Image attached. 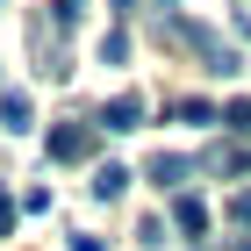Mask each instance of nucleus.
Listing matches in <instances>:
<instances>
[{
    "mask_svg": "<svg viewBox=\"0 0 251 251\" xmlns=\"http://www.w3.org/2000/svg\"><path fill=\"white\" fill-rule=\"evenodd\" d=\"M50 158H58V165L94 158V122H58V129H50Z\"/></svg>",
    "mask_w": 251,
    "mask_h": 251,
    "instance_id": "obj_1",
    "label": "nucleus"
},
{
    "mask_svg": "<svg viewBox=\"0 0 251 251\" xmlns=\"http://www.w3.org/2000/svg\"><path fill=\"white\" fill-rule=\"evenodd\" d=\"M201 173H215V179H237V173H251V136H230V144H215V151L201 158Z\"/></svg>",
    "mask_w": 251,
    "mask_h": 251,
    "instance_id": "obj_2",
    "label": "nucleus"
},
{
    "mask_svg": "<svg viewBox=\"0 0 251 251\" xmlns=\"http://www.w3.org/2000/svg\"><path fill=\"white\" fill-rule=\"evenodd\" d=\"M136 122H144V94H115L108 108H100V129H115V136H129Z\"/></svg>",
    "mask_w": 251,
    "mask_h": 251,
    "instance_id": "obj_3",
    "label": "nucleus"
},
{
    "mask_svg": "<svg viewBox=\"0 0 251 251\" xmlns=\"http://www.w3.org/2000/svg\"><path fill=\"white\" fill-rule=\"evenodd\" d=\"M194 179V158H179V151H158L151 158V187H165V194H179Z\"/></svg>",
    "mask_w": 251,
    "mask_h": 251,
    "instance_id": "obj_4",
    "label": "nucleus"
},
{
    "mask_svg": "<svg viewBox=\"0 0 251 251\" xmlns=\"http://www.w3.org/2000/svg\"><path fill=\"white\" fill-rule=\"evenodd\" d=\"M173 230H179V237H208V208H201L194 194H179V201H173Z\"/></svg>",
    "mask_w": 251,
    "mask_h": 251,
    "instance_id": "obj_5",
    "label": "nucleus"
},
{
    "mask_svg": "<svg viewBox=\"0 0 251 251\" xmlns=\"http://www.w3.org/2000/svg\"><path fill=\"white\" fill-rule=\"evenodd\" d=\"M0 122H7V129H29V122H36L29 94H15V86H7V94H0Z\"/></svg>",
    "mask_w": 251,
    "mask_h": 251,
    "instance_id": "obj_6",
    "label": "nucleus"
},
{
    "mask_svg": "<svg viewBox=\"0 0 251 251\" xmlns=\"http://www.w3.org/2000/svg\"><path fill=\"white\" fill-rule=\"evenodd\" d=\"M122 187H129V165H100V173H94V194H100V201H115Z\"/></svg>",
    "mask_w": 251,
    "mask_h": 251,
    "instance_id": "obj_7",
    "label": "nucleus"
},
{
    "mask_svg": "<svg viewBox=\"0 0 251 251\" xmlns=\"http://www.w3.org/2000/svg\"><path fill=\"white\" fill-rule=\"evenodd\" d=\"M215 122L230 136H251V100H230V108H215Z\"/></svg>",
    "mask_w": 251,
    "mask_h": 251,
    "instance_id": "obj_8",
    "label": "nucleus"
},
{
    "mask_svg": "<svg viewBox=\"0 0 251 251\" xmlns=\"http://www.w3.org/2000/svg\"><path fill=\"white\" fill-rule=\"evenodd\" d=\"M79 15H86V0H50V29H58V36L79 29Z\"/></svg>",
    "mask_w": 251,
    "mask_h": 251,
    "instance_id": "obj_9",
    "label": "nucleus"
},
{
    "mask_svg": "<svg viewBox=\"0 0 251 251\" xmlns=\"http://www.w3.org/2000/svg\"><path fill=\"white\" fill-rule=\"evenodd\" d=\"M179 122H194V129H208V122H215V100H179Z\"/></svg>",
    "mask_w": 251,
    "mask_h": 251,
    "instance_id": "obj_10",
    "label": "nucleus"
},
{
    "mask_svg": "<svg viewBox=\"0 0 251 251\" xmlns=\"http://www.w3.org/2000/svg\"><path fill=\"white\" fill-rule=\"evenodd\" d=\"M122 58H129V36H122V29H115V36L100 43V65H122Z\"/></svg>",
    "mask_w": 251,
    "mask_h": 251,
    "instance_id": "obj_11",
    "label": "nucleus"
},
{
    "mask_svg": "<svg viewBox=\"0 0 251 251\" xmlns=\"http://www.w3.org/2000/svg\"><path fill=\"white\" fill-rule=\"evenodd\" d=\"M230 223H244V230H251V187H244V194H230Z\"/></svg>",
    "mask_w": 251,
    "mask_h": 251,
    "instance_id": "obj_12",
    "label": "nucleus"
},
{
    "mask_svg": "<svg viewBox=\"0 0 251 251\" xmlns=\"http://www.w3.org/2000/svg\"><path fill=\"white\" fill-rule=\"evenodd\" d=\"M7 230H15V194L0 187V237H7Z\"/></svg>",
    "mask_w": 251,
    "mask_h": 251,
    "instance_id": "obj_13",
    "label": "nucleus"
},
{
    "mask_svg": "<svg viewBox=\"0 0 251 251\" xmlns=\"http://www.w3.org/2000/svg\"><path fill=\"white\" fill-rule=\"evenodd\" d=\"M72 251H108V244H100V237H72Z\"/></svg>",
    "mask_w": 251,
    "mask_h": 251,
    "instance_id": "obj_14",
    "label": "nucleus"
}]
</instances>
